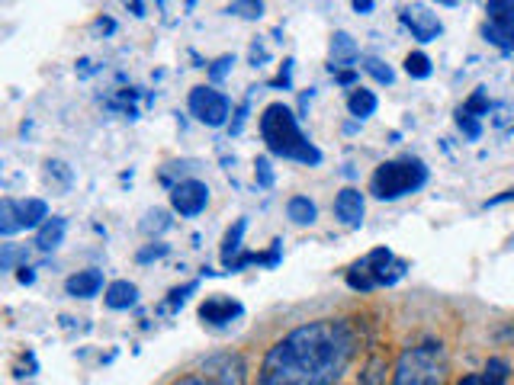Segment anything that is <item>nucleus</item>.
<instances>
[{"instance_id":"nucleus-1","label":"nucleus","mask_w":514,"mask_h":385,"mask_svg":"<svg viewBox=\"0 0 514 385\" xmlns=\"http://www.w3.org/2000/svg\"><path fill=\"white\" fill-rule=\"evenodd\" d=\"M357 337L347 321H312L290 331L270 347L261 366V382L270 385H325L338 382L354 360Z\"/></svg>"},{"instance_id":"nucleus-2","label":"nucleus","mask_w":514,"mask_h":385,"mask_svg":"<svg viewBox=\"0 0 514 385\" xmlns=\"http://www.w3.org/2000/svg\"><path fill=\"white\" fill-rule=\"evenodd\" d=\"M261 138L270 154L286 161H299V164H319L322 151L315 148L306 135H302L299 122L293 116L290 106L283 103H270L264 116H261Z\"/></svg>"},{"instance_id":"nucleus-3","label":"nucleus","mask_w":514,"mask_h":385,"mask_svg":"<svg viewBox=\"0 0 514 385\" xmlns=\"http://www.w3.org/2000/svg\"><path fill=\"white\" fill-rule=\"evenodd\" d=\"M447 350L441 344H418L402 353L396 366L399 385H437L447 379Z\"/></svg>"},{"instance_id":"nucleus-4","label":"nucleus","mask_w":514,"mask_h":385,"mask_svg":"<svg viewBox=\"0 0 514 385\" xmlns=\"http://www.w3.org/2000/svg\"><path fill=\"white\" fill-rule=\"evenodd\" d=\"M428 183V167L421 161H386L373 171L370 193L376 199H399Z\"/></svg>"},{"instance_id":"nucleus-5","label":"nucleus","mask_w":514,"mask_h":385,"mask_svg":"<svg viewBox=\"0 0 514 385\" xmlns=\"http://www.w3.org/2000/svg\"><path fill=\"white\" fill-rule=\"evenodd\" d=\"M402 273H405L402 260H396L386 248H380V251L367 254L364 260H357V264L347 270V286L367 292V289H376V286L396 283Z\"/></svg>"},{"instance_id":"nucleus-6","label":"nucleus","mask_w":514,"mask_h":385,"mask_svg":"<svg viewBox=\"0 0 514 385\" xmlns=\"http://www.w3.org/2000/svg\"><path fill=\"white\" fill-rule=\"evenodd\" d=\"M42 219H49V206L42 199H4L0 203V231L10 238L20 228H36Z\"/></svg>"},{"instance_id":"nucleus-7","label":"nucleus","mask_w":514,"mask_h":385,"mask_svg":"<svg viewBox=\"0 0 514 385\" xmlns=\"http://www.w3.org/2000/svg\"><path fill=\"white\" fill-rule=\"evenodd\" d=\"M190 113L203 122V126H225L229 119V100L213 87H196L190 94Z\"/></svg>"},{"instance_id":"nucleus-8","label":"nucleus","mask_w":514,"mask_h":385,"mask_svg":"<svg viewBox=\"0 0 514 385\" xmlns=\"http://www.w3.org/2000/svg\"><path fill=\"white\" fill-rule=\"evenodd\" d=\"M245 379V363L235 353H219L203 363V376H184L180 382H241Z\"/></svg>"},{"instance_id":"nucleus-9","label":"nucleus","mask_w":514,"mask_h":385,"mask_svg":"<svg viewBox=\"0 0 514 385\" xmlns=\"http://www.w3.org/2000/svg\"><path fill=\"white\" fill-rule=\"evenodd\" d=\"M209 203V187L200 180H180L171 190V206L180 215H200Z\"/></svg>"},{"instance_id":"nucleus-10","label":"nucleus","mask_w":514,"mask_h":385,"mask_svg":"<svg viewBox=\"0 0 514 385\" xmlns=\"http://www.w3.org/2000/svg\"><path fill=\"white\" fill-rule=\"evenodd\" d=\"M241 302L229 299V296H209L203 305H200V318L206 321V325H213V328H225V325H232V321L241 318Z\"/></svg>"},{"instance_id":"nucleus-11","label":"nucleus","mask_w":514,"mask_h":385,"mask_svg":"<svg viewBox=\"0 0 514 385\" xmlns=\"http://www.w3.org/2000/svg\"><path fill=\"white\" fill-rule=\"evenodd\" d=\"M402 23L412 29V36L418 42H431V39L441 36V29H444L441 20H437L428 7H405L402 10Z\"/></svg>"},{"instance_id":"nucleus-12","label":"nucleus","mask_w":514,"mask_h":385,"mask_svg":"<svg viewBox=\"0 0 514 385\" xmlns=\"http://www.w3.org/2000/svg\"><path fill=\"white\" fill-rule=\"evenodd\" d=\"M335 215L347 228H360V222H364V196H360V190H341L335 199Z\"/></svg>"},{"instance_id":"nucleus-13","label":"nucleus","mask_w":514,"mask_h":385,"mask_svg":"<svg viewBox=\"0 0 514 385\" xmlns=\"http://www.w3.org/2000/svg\"><path fill=\"white\" fill-rule=\"evenodd\" d=\"M65 289H68V296H74V299H94L97 292L103 289V273L100 270H81V273L68 276Z\"/></svg>"},{"instance_id":"nucleus-14","label":"nucleus","mask_w":514,"mask_h":385,"mask_svg":"<svg viewBox=\"0 0 514 385\" xmlns=\"http://www.w3.org/2000/svg\"><path fill=\"white\" fill-rule=\"evenodd\" d=\"M354 61H357V45H354V39L347 36V33H338L335 39H331V71L354 65Z\"/></svg>"},{"instance_id":"nucleus-15","label":"nucleus","mask_w":514,"mask_h":385,"mask_svg":"<svg viewBox=\"0 0 514 385\" xmlns=\"http://www.w3.org/2000/svg\"><path fill=\"white\" fill-rule=\"evenodd\" d=\"M347 110H351V116H357V119H370L376 113V94L373 90H364V87L351 90V97H347Z\"/></svg>"},{"instance_id":"nucleus-16","label":"nucleus","mask_w":514,"mask_h":385,"mask_svg":"<svg viewBox=\"0 0 514 385\" xmlns=\"http://www.w3.org/2000/svg\"><path fill=\"white\" fill-rule=\"evenodd\" d=\"M65 219H49L42 225V231H39V238H36V244H39V251H55L58 244H62V238H65Z\"/></svg>"},{"instance_id":"nucleus-17","label":"nucleus","mask_w":514,"mask_h":385,"mask_svg":"<svg viewBox=\"0 0 514 385\" xmlns=\"http://www.w3.org/2000/svg\"><path fill=\"white\" fill-rule=\"evenodd\" d=\"M135 299H139V289H135L129 280H116L107 289V305L110 308H129V305H135Z\"/></svg>"},{"instance_id":"nucleus-18","label":"nucleus","mask_w":514,"mask_h":385,"mask_svg":"<svg viewBox=\"0 0 514 385\" xmlns=\"http://www.w3.org/2000/svg\"><path fill=\"white\" fill-rule=\"evenodd\" d=\"M241 235H245V219H238L235 228H229V235H225V244H222V264L225 267H235V260L241 257Z\"/></svg>"},{"instance_id":"nucleus-19","label":"nucleus","mask_w":514,"mask_h":385,"mask_svg":"<svg viewBox=\"0 0 514 385\" xmlns=\"http://www.w3.org/2000/svg\"><path fill=\"white\" fill-rule=\"evenodd\" d=\"M286 215H290L296 225H312L315 222V203L309 196H293L290 203H286Z\"/></svg>"},{"instance_id":"nucleus-20","label":"nucleus","mask_w":514,"mask_h":385,"mask_svg":"<svg viewBox=\"0 0 514 385\" xmlns=\"http://www.w3.org/2000/svg\"><path fill=\"white\" fill-rule=\"evenodd\" d=\"M482 36H486L492 45H498L502 52H514V26H498V23H486L482 26Z\"/></svg>"},{"instance_id":"nucleus-21","label":"nucleus","mask_w":514,"mask_h":385,"mask_svg":"<svg viewBox=\"0 0 514 385\" xmlns=\"http://www.w3.org/2000/svg\"><path fill=\"white\" fill-rule=\"evenodd\" d=\"M486 13L498 26H514V0H489Z\"/></svg>"},{"instance_id":"nucleus-22","label":"nucleus","mask_w":514,"mask_h":385,"mask_svg":"<svg viewBox=\"0 0 514 385\" xmlns=\"http://www.w3.org/2000/svg\"><path fill=\"white\" fill-rule=\"evenodd\" d=\"M405 71L408 77H418V81H425V77H431V58L425 52H412L405 58Z\"/></svg>"},{"instance_id":"nucleus-23","label":"nucleus","mask_w":514,"mask_h":385,"mask_svg":"<svg viewBox=\"0 0 514 385\" xmlns=\"http://www.w3.org/2000/svg\"><path fill=\"white\" fill-rule=\"evenodd\" d=\"M364 71L367 74H373L376 77V81H380V84H392V81H396V74H392V68L389 65H383V61L380 58H364Z\"/></svg>"},{"instance_id":"nucleus-24","label":"nucleus","mask_w":514,"mask_h":385,"mask_svg":"<svg viewBox=\"0 0 514 385\" xmlns=\"http://www.w3.org/2000/svg\"><path fill=\"white\" fill-rule=\"evenodd\" d=\"M457 126L466 132V138H479V132H482V126H479V116L466 110V106H460V110H457Z\"/></svg>"},{"instance_id":"nucleus-25","label":"nucleus","mask_w":514,"mask_h":385,"mask_svg":"<svg viewBox=\"0 0 514 385\" xmlns=\"http://www.w3.org/2000/svg\"><path fill=\"white\" fill-rule=\"evenodd\" d=\"M232 10H235V13H241V17L254 20V17H261V0H235Z\"/></svg>"},{"instance_id":"nucleus-26","label":"nucleus","mask_w":514,"mask_h":385,"mask_svg":"<svg viewBox=\"0 0 514 385\" xmlns=\"http://www.w3.org/2000/svg\"><path fill=\"white\" fill-rule=\"evenodd\" d=\"M486 373H489L492 385L505 382V379H508V363H502V360H492V363L486 366Z\"/></svg>"},{"instance_id":"nucleus-27","label":"nucleus","mask_w":514,"mask_h":385,"mask_svg":"<svg viewBox=\"0 0 514 385\" xmlns=\"http://www.w3.org/2000/svg\"><path fill=\"white\" fill-rule=\"evenodd\" d=\"M232 65H235V58H229V55H225V58H219V61H216V68L209 71V74H213V81H222V77L232 71Z\"/></svg>"},{"instance_id":"nucleus-28","label":"nucleus","mask_w":514,"mask_h":385,"mask_svg":"<svg viewBox=\"0 0 514 385\" xmlns=\"http://www.w3.org/2000/svg\"><path fill=\"white\" fill-rule=\"evenodd\" d=\"M257 177H261V183H264V187H270V183H274V174H270V164L261 158V161H257Z\"/></svg>"},{"instance_id":"nucleus-29","label":"nucleus","mask_w":514,"mask_h":385,"mask_svg":"<svg viewBox=\"0 0 514 385\" xmlns=\"http://www.w3.org/2000/svg\"><path fill=\"white\" fill-rule=\"evenodd\" d=\"M508 199H514V190H508V193H502V196H495V199H489L486 206H502V203H508Z\"/></svg>"},{"instance_id":"nucleus-30","label":"nucleus","mask_w":514,"mask_h":385,"mask_svg":"<svg viewBox=\"0 0 514 385\" xmlns=\"http://www.w3.org/2000/svg\"><path fill=\"white\" fill-rule=\"evenodd\" d=\"M354 7H357L360 13H370V10H373V0H354Z\"/></svg>"},{"instance_id":"nucleus-31","label":"nucleus","mask_w":514,"mask_h":385,"mask_svg":"<svg viewBox=\"0 0 514 385\" xmlns=\"http://www.w3.org/2000/svg\"><path fill=\"white\" fill-rule=\"evenodd\" d=\"M20 283H33V270H26V267H23V273H20Z\"/></svg>"}]
</instances>
